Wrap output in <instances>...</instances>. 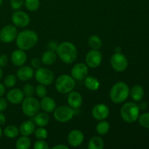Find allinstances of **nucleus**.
<instances>
[{"label":"nucleus","mask_w":149,"mask_h":149,"mask_svg":"<svg viewBox=\"0 0 149 149\" xmlns=\"http://www.w3.org/2000/svg\"><path fill=\"white\" fill-rule=\"evenodd\" d=\"M115 50H116V52H122V48L120 47H116L115 48Z\"/></svg>","instance_id":"nucleus-47"},{"label":"nucleus","mask_w":149,"mask_h":149,"mask_svg":"<svg viewBox=\"0 0 149 149\" xmlns=\"http://www.w3.org/2000/svg\"><path fill=\"white\" fill-rule=\"evenodd\" d=\"M17 78L22 81H28L34 76V71L32 67L29 65H22L17 71Z\"/></svg>","instance_id":"nucleus-18"},{"label":"nucleus","mask_w":149,"mask_h":149,"mask_svg":"<svg viewBox=\"0 0 149 149\" xmlns=\"http://www.w3.org/2000/svg\"><path fill=\"white\" fill-rule=\"evenodd\" d=\"M26 8L31 12H35L39 8L40 1L39 0H24Z\"/></svg>","instance_id":"nucleus-31"},{"label":"nucleus","mask_w":149,"mask_h":149,"mask_svg":"<svg viewBox=\"0 0 149 149\" xmlns=\"http://www.w3.org/2000/svg\"><path fill=\"white\" fill-rule=\"evenodd\" d=\"M34 135L38 140H45L48 137V132L45 127H39L35 130Z\"/></svg>","instance_id":"nucleus-33"},{"label":"nucleus","mask_w":149,"mask_h":149,"mask_svg":"<svg viewBox=\"0 0 149 149\" xmlns=\"http://www.w3.org/2000/svg\"><path fill=\"white\" fill-rule=\"evenodd\" d=\"M111 65L114 71L123 72L128 66V61L122 52H115L111 58Z\"/></svg>","instance_id":"nucleus-9"},{"label":"nucleus","mask_w":149,"mask_h":149,"mask_svg":"<svg viewBox=\"0 0 149 149\" xmlns=\"http://www.w3.org/2000/svg\"><path fill=\"white\" fill-rule=\"evenodd\" d=\"M19 133V128H17L15 125H8L4 128L3 131V134L5 135L7 138H10V139H14L18 136Z\"/></svg>","instance_id":"nucleus-27"},{"label":"nucleus","mask_w":149,"mask_h":149,"mask_svg":"<svg viewBox=\"0 0 149 149\" xmlns=\"http://www.w3.org/2000/svg\"><path fill=\"white\" fill-rule=\"evenodd\" d=\"M35 130H36V125L33 122V121L27 120L23 122L20 125L19 132L21 134V135L29 137L33 133H34Z\"/></svg>","instance_id":"nucleus-21"},{"label":"nucleus","mask_w":149,"mask_h":149,"mask_svg":"<svg viewBox=\"0 0 149 149\" xmlns=\"http://www.w3.org/2000/svg\"><path fill=\"white\" fill-rule=\"evenodd\" d=\"M5 91L6 89L4 84L0 83V97H2V96L4 95V93H5Z\"/></svg>","instance_id":"nucleus-44"},{"label":"nucleus","mask_w":149,"mask_h":149,"mask_svg":"<svg viewBox=\"0 0 149 149\" xmlns=\"http://www.w3.org/2000/svg\"><path fill=\"white\" fill-rule=\"evenodd\" d=\"M53 116L55 120L61 123H66L71 121L75 115L74 109L69 106H61L56 107L53 111Z\"/></svg>","instance_id":"nucleus-7"},{"label":"nucleus","mask_w":149,"mask_h":149,"mask_svg":"<svg viewBox=\"0 0 149 149\" xmlns=\"http://www.w3.org/2000/svg\"><path fill=\"white\" fill-rule=\"evenodd\" d=\"M6 122V116L4 113H2L1 112H0V126L2 125H4Z\"/></svg>","instance_id":"nucleus-43"},{"label":"nucleus","mask_w":149,"mask_h":149,"mask_svg":"<svg viewBox=\"0 0 149 149\" xmlns=\"http://www.w3.org/2000/svg\"><path fill=\"white\" fill-rule=\"evenodd\" d=\"M2 135H3V130H2V129H1V128L0 127V138H1Z\"/></svg>","instance_id":"nucleus-49"},{"label":"nucleus","mask_w":149,"mask_h":149,"mask_svg":"<svg viewBox=\"0 0 149 149\" xmlns=\"http://www.w3.org/2000/svg\"><path fill=\"white\" fill-rule=\"evenodd\" d=\"M31 145V141L28 136L22 135L16 141L15 147L17 149H29Z\"/></svg>","instance_id":"nucleus-28"},{"label":"nucleus","mask_w":149,"mask_h":149,"mask_svg":"<svg viewBox=\"0 0 149 149\" xmlns=\"http://www.w3.org/2000/svg\"><path fill=\"white\" fill-rule=\"evenodd\" d=\"M57 60V53L52 50H47L42 54L41 57V61L42 63L46 65H51L56 62Z\"/></svg>","instance_id":"nucleus-22"},{"label":"nucleus","mask_w":149,"mask_h":149,"mask_svg":"<svg viewBox=\"0 0 149 149\" xmlns=\"http://www.w3.org/2000/svg\"><path fill=\"white\" fill-rule=\"evenodd\" d=\"M103 147H104V141L100 137L94 136L90 138L89 141V149H103Z\"/></svg>","instance_id":"nucleus-26"},{"label":"nucleus","mask_w":149,"mask_h":149,"mask_svg":"<svg viewBox=\"0 0 149 149\" xmlns=\"http://www.w3.org/2000/svg\"><path fill=\"white\" fill-rule=\"evenodd\" d=\"M95 130L98 135H105L109 132L110 130V124L106 121L101 120L96 125Z\"/></svg>","instance_id":"nucleus-29"},{"label":"nucleus","mask_w":149,"mask_h":149,"mask_svg":"<svg viewBox=\"0 0 149 149\" xmlns=\"http://www.w3.org/2000/svg\"><path fill=\"white\" fill-rule=\"evenodd\" d=\"M109 95L113 103L120 104L124 103L129 97L130 88L125 82L118 81L112 86Z\"/></svg>","instance_id":"nucleus-3"},{"label":"nucleus","mask_w":149,"mask_h":149,"mask_svg":"<svg viewBox=\"0 0 149 149\" xmlns=\"http://www.w3.org/2000/svg\"><path fill=\"white\" fill-rule=\"evenodd\" d=\"M27 61V55L24 50L22 49H15L11 55V61L15 66L20 67L24 65Z\"/></svg>","instance_id":"nucleus-19"},{"label":"nucleus","mask_w":149,"mask_h":149,"mask_svg":"<svg viewBox=\"0 0 149 149\" xmlns=\"http://www.w3.org/2000/svg\"><path fill=\"white\" fill-rule=\"evenodd\" d=\"M122 119L127 123L136 122L140 115V108L135 103L128 102L122 106L120 110Z\"/></svg>","instance_id":"nucleus-4"},{"label":"nucleus","mask_w":149,"mask_h":149,"mask_svg":"<svg viewBox=\"0 0 149 149\" xmlns=\"http://www.w3.org/2000/svg\"><path fill=\"white\" fill-rule=\"evenodd\" d=\"M8 63V57L5 54L0 55V68H4Z\"/></svg>","instance_id":"nucleus-40"},{"label":"nucleus","mask_w":149,"mask_h":149,"mask_svg":"<svg viewBox=\"0 0 149 149\" xmlns=\"http://www.w3.org/2000/svg\"><path fill=\"white\" fill-rule=\"evenodd\" d=\"M84 84L88 90L96 91L100 87V81L94 77H86L84 78Z\"/></svg>","instance_id":"nucleus-25"},{"label":"nucleus","mask_w":149,"mask_h":149,"mask_svg":"<svg viewBox=\"0 0 149 149\" xmlns=\"http://www.w3.org/2000/svg\"><path fill=\"white\" fill-rule=\"evenodd\" d=\"M58 44L55 41H50V42H48L47 44V49L49 50L54 51V52H56L57 49H58Z\"/></svg>","instance_id":"nucleus-42"},{"label":"nucleus","mask_w":149,"mask_h":149,"mask_svg":"<svg viewBox=\"0 0 149 149\" xmlns=\"http://www.w3.org/2000/svg\"><path fill=\"white\" fill-rule=\"evenodd\" d=\"M3 77V71L2 69H1V68H0V80L2 79Z\"/></svg>","instance_id":"nucleus-48"},{"label":"nucleus","mask_w":149,"mask_h":149,"mask_svg":"<svg viewBox=\"0 0 149 149\" xmlns=\"http://www.w3.org/2000/svg\"><path fill=\"white\" fill-rule=\"evenodd\" d=\"M35 93L36 94V95L39 97H42L47 96V88L45 87V85L43 84H40L37 85L35 88Z\"/></svg>","instance_id":"nucleus-36"},{"label":"nucleus","mask_w":149,"mask_h":149,"mask_svg":"<svg viewBox=\"0 0 149 149\" xmlns=\"http://www.w3.org/2000/svg\"><path fill=\"white\" fill-rule=\"evenodd\" d=\"M24 4V0H10V6L14 10H18Z\"/></svg>","instance_id":"nucleus-37"},{"label":"nucleus","mask_w":149,"mask_h":149,"mask_svg":"<svg viewBox=\"0 0 149 149\" xmlns=\"http://www.w3.org/2000/svg\"><path fill=\"white\" fill-rule=\"evenodd\" d=\"M33 148L35 149H48L49 146L47 143L45 141V140H38L36 141L33 145Z\"/></svg>","instance_id":"nucleus-38"},{"label":"nucleus","mask_w":149,"mask_h":149,"mask_svg":"<svg viewBox=\"0 0 149 149\" xmlns=\"http://www.w3.org/2000/svg\"><path fill=\"white\" fill-rule=\"evenodd\" d=\"M84 134L79 130H71L68 133V138H67L68 144L71 147H74V148L80 146L84 142Z\"/></svg>","instance_id":"nucleus-15"},{"label":"nucleus","mask_w":149,"mask_h":149,"mask_svg":"<svg viewBox=\"0 0 149 149\" xmlns=\"http://www.w3.org/2000/svg\"><path fill=\"white\" fill-rule=\"evenodd\" d=\"M25 96L22 90L19 88H14L10 90L7 94V100L10 103L14 105H18L23 102Z\"/></svg>","instance_id":"nucleus-16"},{"label":"nucleus","mask_w":149,"mask_h":149,"mask_svg":"<svg viewBox=\"0 0 149 149\" xmlns=\"http://www.w3.org/2000/svg\"><path fill=\"white\" fill-rule=\"evenodd\" d=\"M7 106H8L7 100L0 97V112H3L4 111H5L7 109Z\"/></svg>","instance_id":"nucleus-41"},{"label":"nucleus","mask_w":149,"mask_h":149,"mask_svg":"<svg viewBox=\"0 0 149 149\" xmlns=\"http://www.w3.org/2000/svg\"><path fill=\"white\" fill-rule=\"evenodd\" d=\"M67 102L68 106L73 109H78L81 106L83 103V99L81 95L79 93L76 91H71L68 93Z\"/></svg>","instance_id":"nucleus-17"},{"label":"nucleus","mask_w":149,"mask_h":149,"mask_svg":"<svg viewBox=\"0 0 149 149\" xmlns=\"http://www.w3.org/2000/svg\"><path fill=\"white\" fill-rule=\"evenodd\" d=\"M37 33L32 30H24L17 33L16 37V45L18 49L22 50H29L37 44Z\"/></svg>","instance_id":"nucleus-2"},{"label":"nucleus","mask_w":149,"mask_h":149,"mask_svg":"<svg viewBox=\"0 0 149 149\" xmlns=\"http://www.w3.org/2000/svg\"><path fill=\"white\" fill-rule=\"evenodd\" d=\"M21 103L23 113L29 117H33L41 109L40 102L33 96L26 97Z\"/></svg>","instance_id":"nucleus-6"},{"label":"nucleus","mask_w":149,"mask_h":149,"mask_svg":"<svg viewBox=\"0 0 149 149\" xmlns=\"http://www.w3.org/2000/svg\"><path fill=\"white\" fill-rule=\"evenodd\" d=\"M103 55L98 49H93L89 51L85 57L86 65L91 68H96L101 64Z\"/></svg>","instance_id":"nucleus-11"},{"label":"nucleus","mask_w":149,"mask_h":149,"mask_svg":"<svg viewBox=\"0 0 149 149\" xmlns=\"http://www.w3.org/2000/svg\"><path fill=\"white\" fill-rule=\"evenodd\" d=\"M68 147L67 146L63 145V144H58V145L52 147V149H68Z\"/></svg>","instance_id":"nucleus-45"},{"label":"nucleus","mask_w":149,"mask_h":149,"mask_svg":"<svg viewBox=\"0 0 149 149\" xmlns=\"http://www.w3.org/2000/svg\"><path fill=\"white\" fill-rule=\"evenodd\" d=\"M49 122V116L46 112H39L33 116V122L38 127H45Z\"/></svg>","instance_id":"nucleus-23"},{"label":"nucleus","mask_w":149,"mask_h":149,"mask_svg":"<svg viewBox=\"0 0 149 149\" xmlns=\"http://www.w3.org/2000/svg\"><path fill=\"white\" fill-rule=\"evenodd\" d=\"M31 64L32 68H34V69H37V68H40L41 67V65H42V61H41V60H39V58H35L31 60Z\"/></svg>","instance_id":"nucleus-39"},{"label":"nucleus","mask_w":149,"mask_h":149,"mask_svg":"<svg viewBox=\"0 0 149 149\" xmlns=\"http://www.w3.org/2000/svg\"><path fill=\"white\" fill-rule=\"evenodd\" d=\"M147 107V104L146 103H141V105H140L139 108L141 109H146V108Z\"/></svg>","instance_id":"nucleus-46"},{"label":"nucleus","mask_w":149,"mask_h":149,"mask_svg":"<svg viewBox=\"0 0 149 149\" xmlns=\"http://www.w3.org/2000/svg\"><path fill=\"white\" fill-rule=\"evenodd\" d=\"M56 107V102L52 97L45 96L41 100L40 108L46 113H52L55 111Z\"/></svg>","instance_id":"nucleus-20"},{"label":"nucleus","mask_w":149,"mask_h":149,"mask_svg":"<svg viewBox=\"0 0 149 149\" xmlns=\"http://www.w3.org/2000/svg\"><path fill=\"white\" fill-rule=\"evenodd\" d=\"M88 45L93 49H99L102 47L103 42L100 36L93 35L88 39Z\"/></svg>","instance_id":"nucleus-30"},{"label":"nucleus","mask_w":149,"mask_h":149,"mask_svg":"<svg viewBox=\"0 0 149 149\" xmlns=\"http://www.w3.org/2000/svg\"><path fill=\"white\" fill-rule=\"evenodd\" d=\"M57 55L65 64H71L77 58V49L75 45L70 42H63L58 44Z\"/></svg>","instance_id":"nucleus-1"},{"label":"nucleus","mask_w":149,"mask_h":149,"mask_svg":"<svg viewBox=\"0 0 149 149\" xmlns=\"http://www.w3.org/2000/svg\"><path fill=\"white\" fill-rule=\"evenodd\" d=\"M71 77L75 80H83L88 74V66L86 63H79L73 66L71 71Z\"/></svg>","instance_id":"nucleus-14"},{"label":"nucleus","mask_w":149,"mask_h":149,"mask_svg":"<svg viewBox=\"0 0 149 149\" xmlns=\"http://www.w3.org/2000/svg\"><path fill=\"white\" fill-rule=\"evenodd\" d=\"M17 83V77L13 74H9L6 76L4 80V84L5 87L13 88Z\"/></svg>","instance_id":"nucleus-32"},{"label":"nucleus","mask_w":149,"mask_h":149,"mask_svg":"<svg viewBox=\"0 0 149 149\" xmlns=\"http://www.w3.org/2000/svg\"><path fill=\"white\" fill-rule=\"evenodd\" d=\"M34 77L39 84H43L45 86L51 84L55 79L54 73L51 70L43 67H40L36 69L34 72Z\"/></svg>","instance_id":"nucleus-8"},{"label":"nucleus","mask_w":149,"mask_h":149,"mask_svg":"<svg viewBox=\"0 0 149 149\" xmlns=\"http://www.w3.org/2000/svg\"><path fill=\"white\" fill-rule=\"evenodd\" d=\"M109 113L110 111L109 107L103 103L95 105L92 110V115L93 118L97 121L105 120L107 119L108 116H109Z\"/></svg>","instance_id":"nucleus-13"},{"label":"nucleus","mask_w":149,"mask_h":149,"mask_svg":"<svg viewBox=\"0 0 149 149\" xmlns=\"http://www.w3.org/2000/svg\"><path fill=\"white\" fill-rule=\"evenodd\" d=\"M2 4H3V0H0V7L2 5Z\"/></svg>","instance_id":"nucleus-50"},{"label":"nucleus","mask_w":149,"mask_h":149,"mask_svg":"<svg viewBox=\"0 0 149 149\" xmlns=\"http://www.w3.org/2000/svg\"><path fill=\"white\" fill-rule=\"evenodd\" d=\"M13 25L18 28H26L30 23L31 19L29 15L21 10H15L11 17Z\"/></svg>","instance_id":"nucleus-12"},{"label":"nucleus","mask_w":149,"mask_h":149,"mask_svg":"<svg viewBox=\"0 0 149 149\" xmlns=\"http://www.w3.org/2000/svg\"><path fill=\"white\" fill-rule=\"evenodd\" d=\"M16 26L14 25H7L0 31V40L4 43H10L15 40L17 36Z\"/></svg>","instance_id":"nucleus-10"},{"label":"nucleus","mask_w":149,"mask_h":149,"mask_svg":"<svg viewBox=\"0 0 149 149\" xmlns=\"http://www.w3.org/2000/svg\"><path fill=\"white\" fill-rule=\"evenodd\" d=\"M22 91L25 97H32L35 93V89L31 84H26L23 86Z\"/></svg>","instance_id":"nucleus-35"},{"label":"nucleus","mask_w":149,"mask_h":149,"mask_svg":"<svg viewBox=\"0 0 149 149\" xmlns=\"http://www.w3.org/2000/svg\"><path fill=\"white\" fill-rule=\"evenodd\" d=\"M138 120L143 127L149 129V113H143L141 116L139 115Z\"/></svg>","instance_id":"nucleus-34"},{"label":"nucleus","mask_w":149,"mask_h":149,"mask_svg":"<svg viewBox=\"0 0 149 149\" xmlns=\"http://www.w3.org/2000/svg\"><path fill=\"white\" fill-rule=\"evenodd\" d=\"M130 95L134 101L138 102L142 100L144 96V90L141 86L135 85L130 90Z\"/></svg>","instance_id":"nucleus-24"},{"label":"nucleus","mask_w":149,"mask_h":149,"mask_svg":"<svg viewBox=\"0 0 149 149\" xmlns=\"http://www.w3.org/2000/svg\"><path fill=\"white\" fill-rule=\"evenodd\" d=\"M75 79L71 76L63 74L55 81V88L61 94H68L75 87Z\"/></svg>","instance_id":"nucleus-5"}]
</instances>
